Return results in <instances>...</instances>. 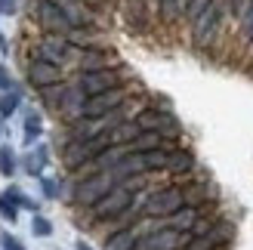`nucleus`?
I'll use <instances>...</instances> for the list:
<instances>
[{
	"instance_id": "30",
	"label": "nucleus",
	"mask_w": 253,
	"mask_h": 250,
	"mask_svg": "<svg viewBox=\"0 0 253 250\" xmlns=\"http://www.w3.org/2000/svg\"><path fill=\"white\" fill-rule=\"evenodd\" d=\"M78 250H93V247L86 244V241H78Z\"/></svg>"
},
{
	"instance_id": "22",
	"label": "nucleus",
	"mask_w": 253,
	"mask_h": 250,
	"mask_svg": "<svg viewBox=\"0 0 253 250\" xmlns=\"http://www.w3.org/2000/svg\"><path fill=\"white\" fill-rule=\"evenodd\" d=\"M31 232L37 235V238H49V235H53V222H49L46 216H41V213H34V219H31Z\"/></svg>"
},
{
	"instance_id": "19",
	"label": "nucleus",
	"mask_w": 253,
	"mask_h": 250,
	"mask_svg": "<svg viewBox=\"0 0 253 250\" xmlns=\"http://www.w3.org/2000/svg\"><path fill=\"white\" fill-rule=\"evenodd\" d=\"M238 41L244 46H253V6L244 12V19L238 22Z\"/></svg>"
},
{
	"instance_id": "1",
	"label": "nucleus",
	"mask_w": 253,
	"mask_h": 250,
	"mask_svg": "<svg viewBox=\"0 0 253 250\" xmlns=\"http://www.w3.org/2000/svg\"><path fill=\"white\" fill-rule=\"evenodd\" d=\"M229 22H232L229 19V0H213V3L192 22V41H195V46L204 49L210 43H216Z\"/></svg>"
},
{
	"instance_id": "12",
	"label": "nucleus",
	"mask_w": 253,
	"mask_h": 250,
	"mask_svg": "<svg viewBox=\"0 0 253 250\" xmlns=\"http://www.w3.org/2000/svg\"><path fill=\"white\" fill-rule=\"evenodd\" d=\"M179 189H182L185 204H192V207H204V204H213V201H216V189H213L210 179H198V182L188 179L185 185H179Z\"/></svg>"
},
{
	"instance_id": "31",
	"label": "nucleus",
	"mask_w": 253,
	"mask_h": 250,
	"mask_svg": "<svg viewBox=\"0 0 253 250\" xmlns=\"http://www.w3.org/2000/svg\"><path fill=\"white\" fill-rule=\"evenodd\" d=\"M145 3H158V0H145Z\"/></svg>"
},
{
	"instance_id": "20",
	"label": "nucleus",
	"mask_w": 253,
	"mask_h": 250,
	"mask_svg": "<svg viewBox=\"0 0 253 250\" xmlns=\"http://www.w3.org/2000/svg\"><path fill=\"white\" fill-rule=\"evenodd\" d=\"M16 152H12L9 145H0V173H3V176H12V173H16Z\"/></svg>"
},
{
	"instance_id": "23",
	"label": "nucleus",
	"mask_w": 253,
	"mask_h": 250,
	"mask_svg": "<svg viewBox=\"0 0 253 250\" xmlns=\"http://www.w3.org/2000/svg\"><path fill=\"white\" fill-rule=\"evenodd\" d=\"M0 216H3L6 222H16V219H19V207L12 204V198H9L6 192L0 195Z\"/></svg>"
},
{
	"instance_id": "8",
	"label": "nucleus",
	"mask_w": 253,
	"mask_h": 250,
	"mask_svg": "<svg viewBox=\"0 0 253 250\" xmlns=\"http://www.w3.org/2000/svg\"><path fill=\"white\" fill-rule=\"evenodd\" d=\"M133 121L139 124V130H155V133L170 136V139H179V133H182L176 115H170L167 108H139Z\"/></svg>"
},
{
	"instance_id": "17",
	"label": "nucleus",
	"mask_w": 253,
	"mask_h": 250,
	"mask_svg": "<svg viewBox=\"0 0 253 250\" xmlns=\"http://www.w3.org/2000/svg\"><path fill=\"white\" fill-rule=\"evenodd\" d=\"M41 133H43L41 111H28V115H25V145H34L37 139H41Z\"/></svg>"
},
{
	"instance_id": "25",
	"label": "nucleus",
	"mask_w": 253,
	"mask_h": 250,
	"mask_svg": "<svg viewBox=\"0 0 253 250\" xmlns=\"http://www.w3.org/2000/svg\"><path fill=\"white\" fill-rule=\"evenodd\" d=\"M210 3H213V0H188V6H185V19H188V22H195Z\"/></svg>"
},
{
	"instance_id": "9",
	"label": "nucleus",
	"mask_w": 253,
	"mask_h": 250,
	"mask_svg": "<svg viewBox=\"0 0 253 250\" xmlns=\"http://www.w3.org/2000/svg\"><path fill=\"white\" fill-rule=\"evenodd\" d=\"M133 204H136V192L118 185V189H111V192L102 198V201L93 207V219H96V222H108V219H115V216L126 213Z\"/></svg>"
},
{
	"instance_id": "29",
	"label": "nucleus",
	"mask_w": 253,
	"mask_h": 250,
	"mask_svg": "<svg viewBox=\"0 0 253 250\" xmlns=\"http://www.w3.org/2000/svg\"><path fill=\"white\" fill-rule=\"evenodd\" d=\"M0 16H16V0H0Z\"/></svg>"
},
{
	"instance_id": "15",
	"label": "nucleus",
	"mask_w": 253,
	"mask_h": 250,
	"mask_svg": "<svg viewBox=\"0 0 253 250\" xmlns=\"http://www.w3.org/2000/svg\"><path fill=\"white\" fill-rule=\"evenodd\" d=\"M22 164H25V173H28V176H41L46 170V164H49V148L46 145H34L31 152L22 158Z\"/></svg>"
},
{
	"instance_id": "28",
	"label": "nucleus",
	"mask_w": 253,
	"mask_h": 250,
	"mask_svg": "<svg viewBox=\"0 0 253 250\" xmlns=\"http://www.w3.org/2000/svg\"><path fill=\"white\" fill-rule=\"evenodd\" d=\"M0 90H16V81H12V74H9V68L3 65V62H0Z\"/></svg>"
},
{
	"instance_id": "6",
	"label": "nucleus",
	"mask_w": 253,
	"mask_h": 250,
	"mask_svg": "<svg viewBox=\"0 0 253 250\" xmlns=\"http://www.w3.org/2000/svg\"><path fill=\"white\" fill-rule=\"evenodd\" d=\"M130 71L124 65H115V68H102V71H84L78 74V86L86 93V96H96V93H105V90H115V86H124Z\"/></svg>"
},
{
	"instance_id": "18",
	"label": "nucleus",
	"mask_w": 253,
	"mask_h": 250,
	"mask_svg": "<svg viewBox=\"0 0 253 250\" xmlns=\"http://www.w3.org/2000/svg\"><path fill=\"white\" fill-rule=\"evenodd\" d=\"M19 105H22V90L19 86L16 90H6L3 96H0V118H12Z\"/></svg>"
},
{
	"instance_id": "24",
	"label": "nucleus",
	"mask_w": 253,
	"mask_h": 250,
	"mask_svg": "<svg viewBox=\"0 0 253 250\" xmlns=\"http://www.w3.org/2000/svg\"><path fill=\"white\" fill-rule=\"evenodd\" d=\"M253 6V0H229V19L238 25V22H241L244 19V12Z\"/></svg>"
},
{
	"instance_id": "26",
	"label": "nucleus",
	"mask_w": 253,
	"mask_h": 250,
	"mask_svg": "<svg viewBox=\"0 0 253 250\" xmlns=\"http://www.w3.org/2000/svg\"><path fill=\"white\" fill-rule=\"evenodd\" d=\"M41 189H43V198H62V185L56 179H41Z\"/></svg>"
},
{
	"instance_id": "14",
	"label": "nucleus",
	"mask_w": 253,
	"mask_h": 250,
	"mask_svg": "<svg viewBox=\"0 0 253 250\" xmlns=\"http://www.w3.org/2000/svg\"><path fill=\"white\" fill-rule=\"evenodd\" d=\"M185 6H188V0H158V19L164 25H179L185 19Z\"/></svg>"
},
{
	"instance_id": "5",
	"label": "nucleus",
	"mask_w": 253,
	"mask_h": 250,
	"mask_svg": "<svg viewBox=\"0 0 253 250\" xmlns=\"http://www.w3.org/2000/svg\"><path fill=\"white\" fill-rule=\"evenodd\" d=\"M31 19L37 22V28L43 34H65L68 37L74 31V25L65 16V9L59 6V0H37L31 9Z\"/></svg>"
},
{
	"instance_id": "10",
	"label": "nucleus",
	"mask_w": 253,
	"mask_h": 250,
	"mask_svg": "<svg viewBox=\"0 0 253 250\" xmlns=\"http://www.w3.org/2000/svg\"><path fill=\"white\" fill-rule=\"evenodd\" d=\"M25 78H28V83L37 93H41V90H46V86H56V83L65 81V68L53 65V62H43V59H31L28 68H25Z\"/></svg>"
},
{
	"instance_id": "4",
	"label": "nucleus",
	"mask_w": 253,
	"mask_h": 250,
	"mask_svg": "<svg viewBox=\"0 0 253 250\" xmlns=\"http://www.w3.org/2000/svg\"><path fill=\"white\" fill-rule=\"evenodd\" d=\"M118 185H121V182H118V176H115L111 170L90 173V176H81L78 189H74V195H71V201L78 204V207H96L111 189H118Z\"/></svg>"
},
{
	"instance_id": "7",
	"label": "nucleus",
	"mask_w": 253,
	"mask_h": 250,
	"mask_svg": "<svg viewBox=\"0 0 253 250\" xmlns=\"http://www.w3.org/2000/svg\"><path fill=\"white\" fill-rule=\"evenodd\" d=\"M133 93V86L130 83H124V86H115V90H105V93H96V96H86V102H84V118H108L111 111H118L126 99H130Z\"/></svg>"
},
{
	"instance_id": "16",
	"label": "nucleus",
	"mask_w": 253,
	"mask_h": 250,
	"mask_svg": "<svg viewBox=\"0 0 253 250\" xmlns=\"http://www.w3.org/2000/svg\"><path fill=\"white\" fill-rule=\"evenodd\" d=\"M198 219H201V210H198V207H192V204H185L182 210H176V213L167 219V229H176V232H192Z\"/></svg>"
},
{
	"instance_id": "3",
	"label": "nucleus",
	"mask_w": 253,
	"mask_h": 250,
	"mask_svg": "<svg viewBox=\"0 0 253 250\" xmlns=\"http://www.w3.org/2000/svg\"><path fill=\"white\" fill-rule=\"evenodd\" d=\"M185 207V198L179 185H164V189H151L142 198V219H161L167 222L176 210Z\"/></svg>"
},
{
	"instance_id": "13",
	"label": "nucleus",
	"mask_w": 253,
	"mask_h": 250,
	"mask_svg": "<svg viewBox=\"0 0 253 250\" xmlns=\"http://www.w3.org/2000/svg\"><path fill=\"white\" fill-rule=\"evenodd\" d=\"M195 167H198V161H195V155L188 152V148L176 145L173 152H170V161H167V173H173V176L185 179V176H188V173H192Z\"/></svg>"
},
{
	"instance_id": "27",
	"label": "nucleus",
	"mask_w": 253,
	"mask_h": 250,
	"mask_svg": "<svg viewBox=\"0 0 253 250\" xmlns=\"http://www.w3.org/2000/svg\"><path fill=\"white\" fill-rule=\"evenodd\" d=\"M0 247H3V250H25V244L16 238V235H9V232L0 235Z\"/></svg>"
},
{
	"instance_id": "2",
	"label": "nucleus",
	"mask_w": 253,
	"mask_h": 250,
	"mask_svg": "<svg viewBox=\"0 0 253 250\" xmlns=\"http://www.w3.org/2000/svg\"><path fill=\"white\" fill-rule=\"evenodd\" d=\"M81 56V46H74L65 34H41L37 43L31 46V59H43V62H53V65L68 68L74 65Z\"/></svg>"
},
{
	"instance_id": "21",
	"label": "nucleus",
	"mask_w": 253,
	"mask_h": 250,
	"mask_svg": "<svg viewBox=\"0 0 253 250\" xmlns=\"http://www.w3.org/2000/svg\"><path fill=\"white\" fill-rule=\"evenodd\" d=\"M6 195L12 198V204H16V207H25V210H34V213H37V201H31V198L25 195V192L19 189V185H9Z\"/></svg>"
},
{
	"instance_id": "11",
	"label": "nucleus",
	"mask_w": 253,
	"mask_h": 250,
	"mask_svg": "<svg viewBox=\"0 0 253 250\" xmlns=\"http://www.w3.org/2000/svg\"><path fill=\"white\" fill-rule=\"evenodd\" d=\"M115 65H121L118 56L111 53V49H102V46H86V49H81L78 62H74L78 74H84V71H102V68H115Z\"/></svg>"
}]
</instances>
